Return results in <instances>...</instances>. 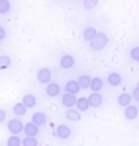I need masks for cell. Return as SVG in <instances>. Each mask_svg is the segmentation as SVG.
<instances>
[{
	"label": "cell",
	"instance_id": "2",
	"mask_svg": "<svg viewBox=\"0 0 139 146\" xmlns=\"http://www.w3.org/2000/svg\"><path fill=\"white\" fill-rule=\"evenodd\" d=\"M8 131H10V135H20L24 131V123L16 117V119H10L8 121Z\"/></svg>",
	"mask_w": 139,
	"mask_h": 146
},
{
	"label": "cell",
	"instance_id": "20",
	"mask_svg": "<svg viewBox=\"0 0 139 146\" xmlns=\"http://www.w3.org/2000/svg\"><path fill=\"white\" fill-rule=\"evenodd\" d=\"M118 103H120L122 107H128V105H131V96H129V94H122V96L118 98Z\"/></svg>",
	"mask_w": 139,
	"mask_h": 146
},
{
	"label": "cell",
	"instance_id": "24",
	"mask_svg": "<svg viewBox=\"0 0 139 146\" xmlns=\"http://www.w3.org/2000/svg\"><path fill=\"white\" fill-rule=\"evenodd\" d=\"M10 8H12L10 0H0V14H8Z\"/></svg>",
	"mask_w": 139,
	"mask_h": 146
},
{
	"label": "cell",
	"instance_id": "10",
	"mask_svg": "<svg viewBox=\"0 0 139 146\" xmlns=\"http://www.w3.org/2000/svg\"><path fill=\"white\" fill-rule=\"evenodd\" d=\"M59 62H61V68H65V70H71V68L75 66V56H71V55H63Z\"/></svg>",
	"mask_w": 139,
	"mask_h": 146
},
{
	"label": "cell",
	"instance_id": "15",
	"mask_svg": "<svg viewBox=\"0 0 139 146\" xmlns=\"http://www.w3.org/2000/svg\"><path fill=\"white\" fill-rule=\"evenodd\" d=\"M108 84H110V86H120V84H122V74L110 72V74H108Z\"/></svg>",
	"mask_w": 139,
	"mask_h": 146
},
{
	"label": "cell",
	"instance_id": "9",
	"mask_svg": "<svg viewBox=\"0 0 139 146\" xmlns=\"http://www.w3.org/2000/svg\"><path fill=\"white\" fill-rule=\"evenodd\" d=\"M45 94L49 96V98H57L59 94H61V86L59 84H53V82H49L45 88Z\"/></svg>",
	"mask_w": 139,
	"mask_h": 146
},
{
	"label": "cell",
	"instance_id": "14",
	"mask_svg": "<svg viewBox=\"0 0 139 146\" xmlns=\"http://www.w3.org/2000/svg\"><path fill=\"white\" fill-rule=\"evenodd\" d=\"M90 105H88V100L86 98H77V103H75V109L79 113H82V111H86Z\"/></svg>",
	"mask_w": 139,
	"mask_h": 146
},
{
	"label": "cell",
	"instance_id": "17",
	"mask_svg": "<svg viewBox=\"0 0 139 146\" xmlns=\"http://www.w3.org/2000/svg\"><path fill=\"white\" fill-rule=\"evenodd\" d=\"M65 117H67L69 121H79V119H81V113L77 111L75 107H71V109H67V113H65Z\"/></svg>",
	"mask_w": 139,
	"mask_h": 146
},
{
	"label": "cell",
	"instance_id": "25",
	"mask_svg": "<svg viewBox=\"0 0 139 146\" xmlns=\"http://www.w3.org/2000/svg\"><path fill=\"white\" fill-rule=\"evenodd\" d=\"M12 64V58L8 55H2L0 56V68H8Z\"/></svg>",
	"mask_w": 139,
	"mask_h": 146
},
{
	"label": "cell",
	"instance_id": "4",
	"mask_svg": "<svg viewBox=\"0 0 139 146\" xmlns=\"http://www.w3.org/2000/svg\"><path fill=\"white\" fill-rule=\"evenodd\" d=\"M86 100H88V105H90V107H100V105H102V101H104L100 92H92Z\"/></svg>",
	"mask_w": 139,
	"mask_h": 146
},
{
	"label": "cell",
	"instance_id": "3",
	"mask_svg": "<svg viewBox=\"0 0 139 146\" xmlns=\"http://www.w3.org/2000/svg\"><path fill=\"white\" fill-rule=\"evenodd\" d=\"M71 135H73V131H71V127H69V125H59L57 129H55V136L63 138V140L71 138Z\"/></svg>",
	"mask_w": 139,
	"mask_h": 146
},
{
	"label": "cell",
	"instance_id": "8",
	"mask_svg": "<svg viewBox=\"0 0 139 146\" xmlns=\"http://www.w3.org/2000/svg\"><path fill=\"white\" fill-rule=\"evenodd\" d=\"M61 103H63L67 109H71V107H75V103H77V96H73V94H63Z\"/></svg>",
	"mask_w": 139,
	"mask_h": 146
},
{
	"label": "cell",
	"instance_id": "6",
	"mask_svg": "<svg viewBox=\"0 0 139 146\" xmlns=\"http://www.w3.org/2000/svg\"><path fill=\"white\" fill-rule=\"evenodd\" d=\"M139 117V109L135 103H131V105H128L126 107V119H129V121H135Z\"/></svg>",
	"mask_w": 139,
	"mask_h": 146
},
{
	"label": "cell",
	"instance_id": "7",
	"mask_svg": "<svg viewBox=\"0 0 139 146\" xmlns=\"http://www.w3.org/2000/svg\"><path fill=\"white\" fill-rule=\"evenodd\" d=\"M37 80H39L41 84H49V82H51V70H49V68H39Z\"/></svg>",
	"mask_w": 139,
	"mask_h": 146
},
{
	"label": "cell",
	"instance_id": "13",
	"mask_svg": "<svg viewBox=\"0 0 139 146\" xmlns=\"http://www.w3.org/2000/svg\"><path fill=\"white\" fill-rule=\"evenodd\" d=\"M32 123L37 125V127H43V125L47 123V115L45 113H34V115H32Z\"/></svg>",
	"mask_w": 139,
	"mask_h": 146
},
{
	"label": "cell",
	"instance_id": "27",
	"mask_svg": "<svg viewBox=\"0 0 139 146\" xmlns=\"http://www.w3.org/2000/svg\"><path fill=\"white\" fill-rule=\"evenodd\" d=\"M129 55H131V58H133V60H137V58H139V47H133Z\"/></svg>",
	"mask_w": 139,
	"mask_h": 146
},
{
	"label": "cell",
	"instance_id": "5",
	"mask_svg": "<svg viewBox=\"0 0 139 146\" xmlns=\"http://www.w3.org/2000/svg\"><path fill=\"white\" fill-rule=\"evenodd\" d=\"M24 136H37V133H39V127L37 125H34L32 121L30 123H24Z\"/></svg>",
	"mask_w": 139,
	"mask_h": 146
},
{
	"label": "cell",
	"instance_id": "22",
	"mask_svg": "<svg viewBox=\"0 0 139 146\" xmlns=\"http://www.w3.org/2000/svg\"><path fill=\"white\" fill-rule=\"evenodd\" d=\"M12 111H14V115H18V119H20V117H22V115H26V111H28V109H26V107H24L22 103H16V105H14V107H12Z\"/></svg>",
	"mask_w": 139,
	"mask_h": 146
},
{
	"label": "cell",
	"instance_id": "29",
	"mask_svg": "<svg viewBox=\"0 0 139 146\" xmlns=\"http://www.w3.org/2000/svg\"><path fill=\"white\" fill-rule=\"evenodd\" d=\"M139 98V90L137 88H133V96H131V100H137Z\"/></svg>",
	"mask_w": 139,
	"mask_h": 146
},
{
	"label": "cell",
	"instance_id": "11",
	"mask_svg": "<svg viewBox=\"0 0 139 146\" xmlns=\"http://www.w3.org/2000/svg\"><path fill=\"white\" fill-rule=\"evenodd\" d=\"M79 92H81V88H79L77 80H69V82L65 84V94H73V96H77Z\"/></svg>",
	"mask_w": 139,
	"mask_h": 146
},
{
	"label": "cell",
	"instance_id": "28",
	"mask_svg": "<svg viewBox=\"0 0 139 146\" xmlns=\"http://www.w3.org/2000/svg\"><path fill=\"white\" fill-rule=\"evenodd\" d=\"M4 121H6V111L0 109V123H4Z\"/></svg>",
	"mask_w": 139,
	"mask_h": 146
},
{
	"label": "cell",
	"instance_id": "30",
	"mask_svg": "<svg viewBox=\"0 0 139 146\" xmlns=\"http://www.w3.org/2000/svg\"><path fill=\"white\" fill-rule=\"evenodd\" d=\"M4 37H6V29H4V27H0V41H2Z\"/></svg>",
	"mask_w": 139,
	"mask_h": 146
},
{
	"label": "cell",
	"instance_id": "16",
	"mask_svg": "<svg viewBox=\"0 0 139 146\" xmlns=\"http://www.w3.org/2000/svg\"><path fill=\"white\" fill-rule=\"evenodd\" d=\"M102 86H104V82H102V78H92L90 80V90L92 92H102Z\"/></svg>",
	"mask_w": 139,
	"mask_h": 146
},
{
	"label": "cell",
	"instance_id": "1",
	"mask_svg": "<svg viewBox=\"0 0 139 146\" xmlns=\"http://www.w3.org/2000/svg\"><path fill=\"white\" fill-rule=\"evenodd\" d=\"M108 41H110V37H108L106 33H100V31H98L92 41H88V45H90L92 51H102V49L108 45Z\"/></svg>",
	"mask_w": 139,
	"mask_h": 146
},
{
	"label": "cell",
	"instance_id": "19",
	"mask_svg": "<svg viewBox=\"0 0 139 146\" xmlns=\"http://www.w3.org/2000/svg\"><path fill=\"white\" fill-rule=\"evenodd\" d=\"M6 146H22V138H20V135H10Z\"/></svg>",
	"mask_w": 139,
	"mask_h": 146
},
{
	"label": "cell",
	"instance_id": "21",
	"mask_svg": "<svg viewBox=\"0 0 139 146\" xmlns=\"http://www.w3.org/2000/svg\"><path fill=\"white\" fill-rule=\"evenodd\" d=\"M22 146H39V142H37V136H24Z\"/></svg>",
	"mask_w": 139,
	"mask_h": 146
},
{
	"label": "cell",
	"instance_id": "18",
	"mask_svg": "<svg viewBox=\"0 0 139 146\" xmlns=\"http://www.w3.org/2000/svg\"><path fill=\"white\" fill-rule=\"evenodd\" d=\"M90 76H86V74H82L81 78L77 80V84H79V88H81V90H84V88H88V86H90Z\"/></svg>",
	"mask_w": 139,
	"mask_h": 146
},
{
	"label": "cell",
	"instance_id": "26",
	"mask_svg": "<svg viewBox=\"0 0 139 146\" xmlns=\"http://www.w3.org/2000/svg\"><path fill=\"white\" fill-rule=\"evenodd\" d=\"M82 4H84L86 10H94L98 6V0H82Z\"/></svg>",
	"mask_w": 139,
	"mask_h": 146
},
{
	"label": "cell",
	"instance_id": "23",
	"mask_svg": "<svg viewBox=\"0 0 139 146\" xmlns=\"http://www.w3.org/2000/svg\"><path fill=\"white\" fill-rule=\"evenodd\" d=\"M96 33H98V31H96V29H94V27H86V29H84V39H86V41H92L94 37H96Z\"/></svg>",
	"mask_w": 139,
	"mask_h": 146
},
{
	"label": "cell",
	"instance_id": "12",
	"mask_svg": "<svg viewBox=\"0 0 139 146\" xmlns=\"http://www.w3.org/2000/svg\"><path fill=\"white\" fill-rule=\"evenodd\" d=\"M20 103H22L26 109H30V107H34L35 103H37V100H35V96H34V94H26V96L22 98V101H20Z\"/></svg>",
	"mask_w": 139,
	"mask_h": 146
}]
</instances>
